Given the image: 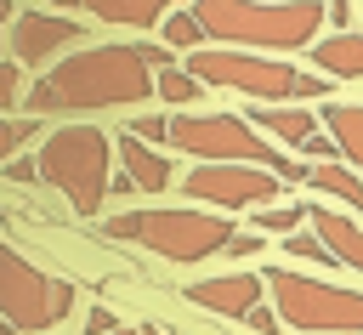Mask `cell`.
<instances>
[{
    "label": "cell",
    "instance_id": "ba28073f",
    "mask_svg": "<svg viewBox=\"0 0 363 335\" xmlns=\"http://www.w3.org/2000/svg\"><path fill=\"white\" fill-rule=\"evenodd\" d=\"M68 312H74V290L62 278L28 267L11 244H0V318L17 335H40V329H57Z\"/></svg>",
    "mask_w": 363,
    "mask_h": 335
},
{
    "label": "cell",
    "instance_id": "30bf717a",
    "mask_svg": "<svg viewBox=\"0 0 363 335\" xmlns=\"http://www.w3.org/2000/svg\"><path fill=\"white\" fill-rule=\"evenodd\" d=\"M79 17H51V11H23L11 17L6 40H11V62H51L57 51L79 45Z\"/></svg>",
    "mask_w": 363,
    "mask_h": 335
},
{
    "label": "cell",
    "instance_id": "7a4b0ae2",
    "mask_svg": "<svg viewBox=\"0 0 363 335\" xmlns=\"http://www.w3.org/2000/svg\"><path fill=\"white\" fill-rule=\"evenodd\" d=\"M187 11L233 51H306L323 28V0H193Z\"/></svg>",
    "mask_w": 363,
    "mask_h": 335
},
{
    "label": "cell",
    "instance_id": "1f68e13d",
    "mask_svg": "<svg viewBox=\"0 0 363 335\" xmlns=\"http://www.w3.org/2000/svg\"><path fill=\"white\" fill-rule=\"evenodd\" d=\"M51 6H57V11H79V0H51Z\"/></svg>",
    "mask_w": 363,
    "mask_h": 335
},
{
    "label": "cell",
    "instance_id": "f546056e",
    "mask_svg": "<svg viewBox=\"0 0 363 335\" xmlns=\"http://www.w3.org/2000/svg\"><path fill=\"white\" fill-rule=\"evenodd\" d=\"M0 170H6L11 182H40V170H34V159H6Z\"/></svg>",
    "mask_w": 363,
    "mask_h": 335
},
{
    "label": "cell",
    "instance_id": "e575fe53",
    "mask_svg": "<svg viewBox=\"0 0 363 335\" xmlns=\"http://www.w3.org/2000/svg\"><path fill=\"white\" fill-rule=\"evenodd\" d=\"M113 335H125V329H113Z\"/></svg>",
    "mask_w": 363,
    "mask_h": 335
},
{
    "label": "cell",
    "instance_id": "836d02e7",
    "mask_svg": "<svg viewBox=\"0 0 363 335\" xmlns=\"http://www.w3.org/2000/svg\"><path fill=\"white\" fill-rule=\"evenodd\" d=\"M136 335H159V329H153V324H142V329H136Z\"/></svg>",
    "mask_w": 363,
    "mask_h": 335
},
{
    "label": "cell",
    "instance_id": "9a60e30c",
    "mask_svg": "<svg viewBox=\"0 0 363 335\" xmlns=\"http://www.w3.org/2000/svg\"><path fill=\"white\" fill-rule=\"evenodd\" d=\"M318 125H329L335 153L363 176V108L357 102H329V108H318Z\"/></svg>",
    "mask_w": 363,
    "mask_h": 335
},
{
    "label": "cell",
    "instance_id": "9c48e42d",
    "mask_svg": "<svg viewBox=\"0 0 363 335\" xmlns=\"http://www.w3.org/2000/svg\"><path fill=\"white\" fill-rule=\"evenodd\" d=\"M278 176L272 170H261V165H199V170H187V182H182V193L187 199H204L210 210H244V204H267V199H278Z\"/></svg>",
    "mask_w": 363,
    "mask_h": 335
},
{
    "label": "cell",
    "instance_id": "484cf974",
    "mask_svg": "<svg viewBox=\"0 0 363 335\" xmlns=\"http://www.w3.org/2000/svg\"><path fill=\"white\" fill-rule=\"evenodd\" d=\"M113 329H119V318H113L108 307H91V312H85V335H113Z\"/></svg>",
    "mask_w": 363,
    "mask_h": 335
},
{
    "label": "cell",
    "instance_id": "8992f818",
    "mask_svg": "<svg viewBox=\"0 0 363 335\" xmlns=\"http://www.w3.org/2000/svg\"><path fill=\"white\" fill-rule=\"evenodd\" d=\"M102 233L119 244H142V250L182 261V267L233 244V221L221 210H125V216L102 221Z\"/></svg>",
    "mask_w": 363,
    "mask_h": 335
},
{
    "label": "cell",
    "instance_id": "4fadbf2b",
    "mask_svg": "<svg viewBox=\"0 0 363 335\" xmlns=\"http://www.w3.org/2000/svg\"><path fill=\"white\" fill-rule=\"evenodd\" d=\"M306 221H312V233L329 244V256H335V261H346V267H357V273H363V227H357L352 216L323 210V204H306Z\"/></svg>",
    "mask_w": 363,
    "mask_h": 335
},
{
    "label": "cell",
    "instance_id": "d6986e66",
    "mask_svg": "<svg viewBox=\"0 0 363 335\" xmlns=\"http://www.w3.org/2000/svg\"><path fill=\"white\" fill-rule=\"evenodd\" d=\"M153 97H164L170 108H193V102L204 97V85H199V79H193L182 62H164V68L153 74Z\"/></svg>",
    "mask_w": 363,
    "mask_h": 335
},
{
    "label": "cell",
    "instance_id": "ffe728a7",
    "mask_svg": "<svg viewBox=\"0 0 363 335\" xmlns=\"http://www.w3.org/2000/svg\"><path fill=\"white\" fill-rule=\"evenodd\" d=\"M306 221V204H255V233H295Z\"/></svg>",
    "mask_w": 363,
    "mask_h": 335
},
{
    "label": "cell",
    "instance_id": "4dcf8cb0",
    "mask_svg": "<svg viewBox=\"0 0 363 335\" xmlns=\"http://www.w3.org/2000/svg\"><path fill=\"white\" fill-rule=\"evenodd\" d=\"M261 250V233H233V244H227V256H255Z\"/></svg>",
    "mask_w": 363,
    "mask_h": 335
},
{
    "label": "cell",
    "instance_id": "f1b7e54d",
    "mask_svg": "<svg viewBox=\"0 0 363 335\" xmlns=\"http://www.w3.org/2000/svg\"><path fill=\"white\" fill-rule=\"evenodd\" d=\"M323 23H335V28L346 34V23H352V0H329V6H323Z\"/></svg>",
    "mask_w": 363,
    "mask_h": 335
},
{
    "label": "cell",
    "instance_id": "d4e9b609",
    "mask_svg": "<svg viewBox=\"0 0 363 335\" xmlns=\"http://www.w3.org/2000/svg\"><path fill=\"white\" fill-rule=\"evenodd\" d=\"M17 91H23V68L0 62V108H17Z\"/></svg>",
    "mask_w": 363,
    "mask_h": 335
},
{
    "label": "cell",
    "instance_id": "3957f363",
    "mask_svg": "<svg viewBox=\"0 0 363 335\" xmlns=\"http://www.w3.org/2000/svg\"><path fill=\"white\" fill-rule=\"evenodd\" d=\"M182 68L199 85H227V91H244L255 102H318V97H329V79L323 74H301L295 62H278L267 51L199 45V51H187Z\"/></svg>",
    "mask_w": 363,
    "mask_h": 335
},
{
    "label": "cell",
    "instance_id": "4316f807",
    "mask_svg": "<svg viewBox=\"0 0 363 335\" xmlns=\"http://www.w3.org/2000/svg\"><path fill=\"white\" fill-rule=\"evenodd\" d=\"M301 153H312V165H323V159H340L329 136H306V142H301Z\"/></svg>",
    "mask_w": 363,
    "mask_h": 335
},
{
    "label": "cell",
    "instance_id": "44dd1931",
    "mask_svg": "<svg viewBox=\"0 0 363 335\" xmlns=\"http://www.w3.org/2000/svg\"><path fill=\"white\" fill-rule=\"evenodd\" d=\"M164 51L176 45V51H199L204 45V34H199V23H193V11H164Z\"/></svg>",
    "mask_w": 363,
    "mask_h": 335
},
{
    "label": "cell",
    "instance_id": "d590c367",
    "mask_svg": "<svg viewBox=\"0 0 363 335\" xmlns=\"http://www.w3.org/2000/svg\"><path fill=\"white\" fill-rule=\"evenodd\" d=\"M0 40H6V28H0Z\"/></svg>",
    "mask_w": 363,
    "mask_h": 335
},
{
    "label": "cell",
    "instance_id": "603a6c76",
    "mask_svg": "<svg viewBox=\"0 0 363 335\" xmlns=\"http://www.w3.org/2000/svg\"><path fill=\"white\" fill-rule=\"evenodd\" d=\"M34 136H40V119H34V114H28V119H0V165H6L17 148H28Z\"/></svg>",
    "mask_w": 363,
    "mask_h": 335
},
{
    "label": "cell",
    "instance_id": "5b68a950",
    "mask_svg": "<svg viewBox=\"0 0 363 335\" xmlns=\"http://www.w3.org/2000/svg\"><path fill=\"white\" fill-rule=\"evenodd\" d=\"M34 170L45 187H57L74 204V216H96L108 199V182H113V142L96 125H62L40 142Z\"/></svg>",
    "mask_w": 363,
    "mask_h": 335
},
{
    "label": "cell",
    "instance_id": "83f0119b",
    "mask_svg": "<svg viewBox=\"0 0 363 335\" xmlns=\"http://www.w3.org/2000/svg\"><path fill=\"white\" fill-rule=\"evenodd\" d=\"M244 318H250V329H255V335H278V312H267V307H250Z\"/></svg>",
    "mask_w": 363,
    "mask_h": 335
},
{
    "label": "cell",
    "instance_id": "7402d4cb",
    "mask_svg": "<svg viewBox=\"0 0 363 335\" xmlns=\"http://www.w3.org/2000/svg\"><path fill=\"white\" fill-rule=\"evenodd\" d=\"M284 250H289V256H301V261H318V267H335V256H329V244H323L318 233H306V227H295V233H284Z\"/></svg>",
    "mask_w": 363,
    "mask_h": 335
},
{
    "label": "cell",
    "instance_id": "cb8c5ba5",
    "mask_svg": "<svg viewBox=\"0 0 363 335\" xmlns=\"http://www.w3.org/2000/svg\"><path fill=\"white\" fill-rule=\"evenodd\" d=\"M164 131H170V119H164V114H142V119L130 125V136H136V142H147V148H159V142H164Z\"/></svg>",
    "mask_w": 363,
    "mask_h": 335
},
{
    "label": "cell",
    "instance_id": "e0dca14e",
    "mask_svg": "<svg viewBox=\"0 0 363 335\" xmlns=\"http://www.w3.org/2000/svg\"><path fill=\"white\" fill-rule=\"evenodd\" d=\"M164 6L170 0H79V11H91L96 23H113V28H159Z\"/></svg>",
    "mask_w": 363,
    "mask_h": 335
},
{
    "label": "cell",
    "instance_id": "6da1fadb",
    "mask_svg": "<svg viewBox=\"0 0 363 335\" xmlns=\"http://www.w3.org/2000/svg\"><path fill=\"white\" fill-rule=\"evenodd\" d=\"M170 62L164 45L147 40H113V45H85L62 62H51L28 85V108L40 114H96V108H136L153 97V74Z\"/></svg>",
    "mask_w": 363,
    "mask_h": 335
},
{
    "label": "cell",
    "instance_id": "ac0fdd59",
    "mask_svg": "<svg viewBox=\"0 0 363 335\" xmlns=\"http://www.w3.org/2000/svg\"><path fill=\"white\" fill-rule=\"evenodd\" d=\"M306 182H312L318 193H329V199H340L346 210H357V216H363V176H357L352 165H340V159L306 165Z\"/></svg>",
    "mask_w": 363,
    "mask_h": 335
},
{
    "label": "cell",
    "instance_id": "8fae6325",
    "mask_svg": "<svg viewBox=\"0 0 363 335\" xmlns=\"http://www.w3.org/2000/svg\"><path fill=\"white\" fill-rule=\"evenodd\" d=\"M261 295H267V284L255 273H221V278L187 284V301L204 312H221V318H244L250 307H261Z\"/></svg>",
    "mask_w": 363,
    "mask_h": 335
},
{
    "label": "cell",
    "instance_id": "5bb4252c",
    "mask_svg": "<svg viewBox=\"0 0 363 335\" xmlns=\"http://www.w3.org/2000/svg\"><path fill=\"white\" fill-rule=\"evenodd\" d=\"M306 57L318 62L323 79H363V34H329V40H312Z\"/></svg>",
    "mask_w": 363,
    "mask_h": 335
},
{
    "label": "cell",
    "instance_id": "2e32d148",
    "mask_svg": "<svg viewBox=\"0 0 363 335\" xmlns=\"http://www.w3.org/2000/svg\"><path fill=\"white\" fill-rule=\"evenodd\" d=\"M244 125H255V131H267V136L301 148L306 136H318V108H250Z\"/></svg>",
    "mask_w": 363,
    "mask_h": 335
},
{
    "label": "cell",
    "instance_id": "52a82bcc",
    "mask_svg": "<svg viewBox=\"0 0 363 335\" xmlns=\"http://www.w3.org/2000/svg\"><path fill=\"white\" fill-rule=\"evenodd\" d=\"M261 284L272 290L278 318L301 335H357L363 329V290H340V284H323V278H306L289 267H272Z\"/></svg>",
    "mask_w": 363,
    "mask_h": 335
},
{
    "label": "cell",
    "instance_id": "277c9868",
    "mask_svg": "<svg viewBox=\"0 0 363 335\" xmlns=\"http://www.w3.org/2000/svg\"><path fill=\"white\" fill-rule=\"evenodd\" d=\"M164 142L176 153H193L199 165H261L278 182H306V165L278 153L255 125H244L238 114H176Z\"/></svg>",
    "mask_w": 363,
    "mask_h": 335
},
{
    "label": "cell",
    "instance_id": "7c38bea8",
    "mask_svg": "<svg viewBox=\"0 0 363 335\" xmlns=\"http://www.w3.org/2000/svg\"><path fill=\"white\" fill-rule=\"evenodd\" d=\"M119 176H125L136 193H164L176 170H170V159H164L159 148H147V142H136V136L125 131V136H119Z\"/></svg>",
    "mask_w": 363,
    "mask_h": 335
},
{
    "label": "cell",
    "instance_id": "d6a6232c",
    "mask_svg": "<svg viewBox=\"0 0 363 335\" xmlns=\"http://www.w3.org/2000/svg\"><path fill=\"white\" fill-rule=\"evenodd\" d=\"M0 335H17V329H11V324H6V318H0Z\"/></svg>",
    "mask_w": 363,
    "mask_h": 335
}]
</instances>
